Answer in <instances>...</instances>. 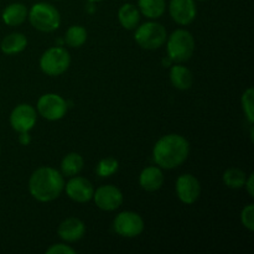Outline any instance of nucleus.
Masks as SVG:
<instances>
[{
	"label": "nucleus",
	"mask_w": 254,
	"mask_h": 254,
	"mask_svg": "<svg viewBox=\"0 0 254 254\" xmlns=\"http://www.w3.org/2000/svg\"><path fill=\"white\" fill-rule=\"evenodd\" d=\"M190 154V144L180 134H168L159 139L153 149V159L161 169H175L183 165Z\"/></svg>",
	"instance_id": "f257e3e1"
},
{
	"label": "nucleus",
	"mask_w": 254,
	"mask_h": 254,
	"mask_svg": "<svg viewBox=\"0 0 254 254\" xmlns=\"http://www.w3.org/2000/svg\"><path fill=\"white\" fill-rule=\"evenodd\" d=\"M64 190V175L50 166H41L31 174L29 191L35 200L50 202L59 197Z\"/></svg>",
	"instance_id": "f03ea898"
},
{
	"label": "nucleus",
	"mask_w": 254,
	"mask_h": 254,
	"mask_svg": "<svg viewBox=\"0 0 254 254\" xmlns=\"http://www.w3.org/2000/svg\"><path fill=\"white\" fill-rule=\"evenodd\" d=\"M166 50L173 62H186L195 52V39L188 30L178 29L166 39Z\"/></svg>",
	"instance_id": "7ed1b4c3"
},
{
	"label": "nucleus",
	"mask_w": 254,
	"mask_h": 254,
	"mask_svg": "<svg viewBox=\"0 0 254 254\" xmlns=\"http://www.w3.org/2000/svg\"><path fill=\"white\" fill-rule=\"evenodd\" d=\"M29 21L32 26L41 32H52L61 24L59 10L49 2H36L29 10Z\"/></svg>",
	"instance_id": "20e7f679"
},
{
	"label": "nucleus",
	"mask_w": 254,
	"mask_h": 254,
	"mask_svg": "<svg viewBox=\"0 0 254 254\" xmlns=\"http://www.w3.org/2000/svg\"><path fill=\"white\" fill-rule=\"evenodd\" d=\"M168 39L166 29L156 21L144 22L140 26H136L134 40L136 44L145 50L160 49Z\"/></svg>",
	"instance_id": "39448f33"
},
{
	"label": "nucleus",
	"mask_w": 254,
	"mask_h": 254,
	"mask_svg": "<svg viewBox=\"0 0 254 254\" xmlns=\"http://www.w3.org/2000/svg\"><path fill=\"white\" fill-rule=\"evenodd\" d=\"M71 56L68 51L61 46H54L46 50L40 59V68L45 74L51 77L61 76L68 69Z\"/></svg>",
	"instance_id": "423d86ee"
},
{
	"label": "nucleus",
	"mask_w": 254,
	"mask_h": 254,
	"mask_svg": "<svg viewBox=\"0 0 254 254\" xmlns=\"http://www.w3.org/2000/svg\"><path fill=\"white\" fill-rule=\"evenodd\" d=\"M36 108L37 113L50 122L60 121L68 111L66 99L56 93H46L40 97Z\"/></svg>",
	"instance_id": "0eeeda50"
},
{
	"label": "nucleus",
	"mask_w": 254,
	"mask_h": 254,
	"mask_svg": "<svg viewBox=\"0 0 254 254\" xmlns=\"http://www.w3.org/2000/svg\"><path fill=\"white\" fill-rule=\"evenodd\" d=\"M113 227L121 237L135 238L143 233L145 225L140 215L133 211H124L114 218Z\"/></svg>",
	"instance_id": "6e6552de"
},
{
	"label": "nucleus",
	"mask_w": 254,
	"mask_h": 254,
	"mask_svg": "<svg viewBox=\"0 0 254 254\" xmlns=\"http://www.w3.org/2000/svg\"><path fill=\"white\" fill-rule=\"evenodd\" d=\"M37 122V112L27 103L19 104L10 114V126L17 133L30 131Z\"/></svg>",
	"instance_id": "1a4fd4ad"
},
{
	"label": "nucleus",
	"mask_w": 254,
	"mask_h": 254,
	"mask_svg": "<svg viewBox=\"0 0 254 254\" xmlns=\"http://www.w3.org/2000/svg\"><path fill=\"white\" fill-rule=\"evenodd\" d=\"M175 189L179 200L185 205L195 203L201 195L200 181L191 174H184L179 176Z\"/></svg>",
	"instance_id": "9d476101"
},
{
	"label": "nucleus",
	"mask_w": 254,
	"mask_h": 254,
	"mask_svg": "<svg viewBox=\"0 0 254 254\" xmlns=\"http://www.w3.org/2000/svg\"><path fill=\"white\" fill-rule=\"evenodd\" d=\"M93 200L101 210L116 211L123 203V193L117 186L103 185L94 191Z\"/></svg>",
	"instance_id": "9b49d317"
},
{
	"label": "nucleus",
	"mask_w": 254,
	"mask_h": 254,
	"mask_svg": "<svg viewBox=\"0 0 254 254\" xmlns=\"http://www.w3.org/2000/svg\"><path fill=\"white\" fill-rule=\"evenodd\" d=\"M64 190L67 196L74 202L86 203L93 198V185L91 181L82 176H72L71 180L64 185Z\"/></svg>",
	"instance_id": "f8f14e48"
},
{
	"label": "nucleus",
	"mask_w": 254,
	"mask_h": 254,
	"mask_svg": "<svg viewBox=\"0 0 254 254\" xmlns=\"http://www.w3.org/2000/svg\"><path fill=\"white\" fill-rule=\"evenodd\" d=\"M169 12L176 24L186 26L195 20L197 7L195 0H170Z\"/></svg>",
	"instance_id": "ddd939ff"
},
{
	"label": "nucleus",
	"mask_w": 254,
	"mask_h": 254,
	"mask_svg": "<svg viewBox=\"0 0 254 254\" xmlns=\"http://www.w3.org/2000/svg\"><path fill=\"white\" fill-rule=\"evenodd\" d=\"M84 233H86V225L83 223V221L76 217L66 218L60 223L59 228H57L59 237L68 243H73L82 240Z\"/></svg>",
	"instance_id": "4468645a"
},
{
	"label": "nucleus",
	"mask_w": 254,
	"mask_h": 254,
	"mask_svg": "<svg viewBox=\"0 0 254 254\" xmlns=\"http://www.w3.org/2000/svg\"><path fill=\"white\" fill-rule=\"evenodd\" d=\"M164 174L159 166H148L144 169L139 175V184L143 190L149 191V192H154L161 189L163 186Z\"/></svg>",
	"instance_id": "2eb2a0df"
},
{
	"label": "nucleus",
	"mask_w": 254,
	"mask_h": 254,
	"mask_svg": "<svg viewBox=\"0 0 254 254\" xmlns=\"http://www.w3.org/2000/svg\"><path fill=\"white\" fill-rule=\"evenodd\" d=\"M29 10L22 2H12L2 10L1 19L7 26H19L26 20Z\"/></svg>",
	"instance_id": "dca6fc26"
},
{
	"label": "nucleus",
	"mask_w": 254,
	"mask_h": 254,
	"mask_svg": "<svg viewBox=\"0 0 254 254\" xmlns=\"http://www.w3.org/2000/svg\"><path fill=\"white\" fill-rule=\"evenodd\" d=\"M170 81L175 88L186 91L193 83V76L190 69L181 64H174L170 69Z\"/></svg>",
	"instance_id": "f3484780"
},
{
	"label": "nucleus",
	"mask_w": 254,
	"mask_h": 254,
	"mask_svg": "<svg viewBox=\"0 0 254 254\" xmlns=\"http://www.w3.org/2000/svg\"><path fill=\"white\" fill-rule=\"evenodd\" d=\"M27 46V39L21 32H12L5 36L0 44V50L5 55H16L24 51Z\"/></svg>",
	"instance_id": "a211bd4d"
},
{
	"label": "nucleus",
	"mask_w": 254,
	"mask_h": 254,
	"mask_svg": "<svg viewBox=\"0 0 254 254\" xmlns=\"http://www.w3.org/2000/svg\"><path fill=\"white\" fill-rule=\"evenodd\" d=\"M118 20L124 29L134 30L140 21V11L135 5L124 4L118 11Z\"/></svg>",
	"instance_id": "6ab92c4d"
},
{
	"label": "nucleus",
	"mask_w": 254,
	"mask_h": 254,
	"mask_svg": "<svg viewBox=\"0 0 254 254\" xmlns=\"http://www.w3.org/2000/svg\"><path fill=\"white\" fill-rule=\"evenodd\" d=\"M84 165V160L78 153H69L62 159L61 161V174L67 178L78 175Z\"/></svg>",
	"instance_id": "aec40b11"
},
{
	"label": "nucleus",
	"mask_w": 254,
	"mask_h": 254,
	"mask_svg": "<svg viewBox=\"0 0 254 254\" xmlns=\"http://www.w3.org/2000/svg\"><path fill=\"white\" fill-rule=\"evenodd\" d=\"M139 11L148 19H159L166 10L165 0H138Z\"/></svg>",
	"instance_id": "412c9836"
},
{
	"label": "nucleus",
	"mask_w": 254,
	"mask_h": 254,
	"mask_svg": "<svg viewBox=\"0 0 254 254\" xmlns=\"http://www.w3.org/2000/svg\"><path fill=\"white\" fill-rule=\"evenodd\" d=\"M87 36H88V34H87V30L83 26H81V25H72L66 31L64 42L69 47L78 49V47L83 46L84 42L87 41Z\"/></svg>",
	"instance_id": "4be33fe9"
},
{
	"label": "nucleus",
	"mask_w": 254,
	"mask_h": 254,
	"mask_svg": "<svg viewBox=\"0 0 254 254\" xmlns=\"http://www.w3.org/2000/svg\"><path fill=\"white\" fill-rule=\"evenodd\" d=\"M223 183L227 188L230 189H242L245 186L246 180H247V175L242 169L238 168H231L225 171L223 174Z\"/></svg>",
	"instance_id": "5701e85b"
},
{
	"label": "nucleus",
	"mask_w": 254,
	"mask_h": 254,
	"mask_svg": "<svg viewBox=\"0 0 254 254\" xmlns=\"http://www.w3.org/2000/svg\"><path fill=\"white\" fill-rule=\"evenodd\" d=\"M118 160L109 156V158H104L99 161L98 165H97L96 173L97 175L101 176V178H109V176L114 175V174L118 171Z\"/></svg>",
	"instance_id": "b1692460"
},
{
	"label": "nucleus",
	"mask_w": 254,
	"mask_h": 254,
	"mask_svg": "<svg viewBox=\"0 0 254 254\" xmlns=\"http://www.w3.org/2000/svg\"><path fill=\"white\" fill-rule=\"evenodd\" d=\"M253 96H254V91L252 87L245 91V93L242 94V109L245 112V116L247 118V121L250 122V124L252 126L254 122V107H253Z\"/></svg>",
	"instance_id": "393cba45"
},
{
	"label": "nucleus",
	"mask_w": 254,
	"mask_h": 254,
	"mask_svg": "<svg viewBox=\"0 0 254 254\" xmlns=\"http://www.w3.org/2000/svg\"><path fill=\"white\" fill-rule=\"evenodd\" d=\"M241 222L250 232L254 231V205L250 203L241 212Z\"/></svg>",
	"instance_id": "a878e982"
},
{
	"label": "nucleus",
	"mask_w": 254,
	"mask_h": 254,
	"mask_svg": "<svg viewBox=\"0 0 254 254\" xmlns=\"http://www.w3.org/2000/svg\"><path fill=\"white\" fill-rule=\"evenodd\" d=\"M47 254H74L76 250L69 247L68 245H64V243H57V245H52L46 250Z\"/></svg>",
	"instance_id": "bb28decb"
},
{
	"label": "nucleus",
	"mask_w": 254,
	"mask_h": 254,
	"mask_svg": "<svg viewBox=\"0 0 254 254\" xmlns=\"http://www.w3.org/2000/svg\"><path fill=\"white\" fill-rule=\"evenodd\" d=\"M245 186H246V189H247L248 195H250L251 197H253L254 196V174H251V175L248 176L247 180H246V183H245Z\"/></svg>",
	"instance_id": "cd10ccee"
},
{
	"label": "nucleus",
	"mask_w": 254,
	"mask_h": 254,
	"mask_svg": "<svg viewBox=\"0 0 254 254\" xmlns=\"http://www.w3.org/2000/svg\"><path fill=\"white\" fill-rule=\"evenodd\" d=\"M19 143L21 145H29L31 143V136H30L29 131H22V133H19Z\"/></svg>",
	"instance_id": "c85d7f7f"
},
{
	"label": "nucleus",
	"mask_w": 254,
	"mask_h": 254,
	"mask_svg": "<svg viewBox=\"0 0 254 254\" xmlns=\"http://www.w3.org/2000/svg\"><path fill=\"white\" fill-rule=\"evenodd\" d=\"M89 2H98V1H102V0H88Z\"/></svg>",
	"instance_id": "c756f323"
},
{
	"label": "nucleus",
	"mask_w": 254,
	"mask_h": 254,
	"mask_svg": "<svg viewBox=\"0 0 254 254\" xmlns=\"http://www.w3.org/2000/svg\"><path fill=\"white\" fill-rule=\"evenodd\" d=\"M198 1H206V0H198Z\"/></svg>",
	"instance_id": "7c9ffc66"
},
{
	"label": "nucleus",
	"mask_w": 254,
	"mask_h": 254,
	"mask_svg": "<svg viewBox=\"0 0 254 254\" xmlns=\"http://www.w3.org/2000/svg\"><path fill=\"white\" fill-rule=\"evenodd\" d=\"M0 151H1V148H0Z\"/></svg>",
	"instance_id": "2f4dec72"
}]
</instances>
